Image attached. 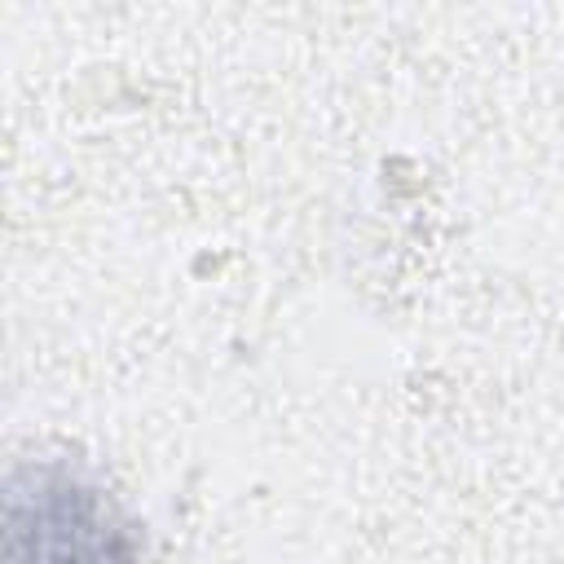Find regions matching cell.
Instances as JSON below:
<instances>
[{
  "label": "cell",
  "instance_id": "6da1fadb",
  "mask_svg": "<svg viewBox=\"0 0 564 564\" xmlns=\"http://www.w3.org/2000/svg\"><path fill=\"white\" fill-rule=\"evenodd\" d=\"M9 564H128V538L93 489L31 476L9 485Z\"/></svg>",
  "mask_w": 564,
  "mask_h": 564
}]
</instances>
